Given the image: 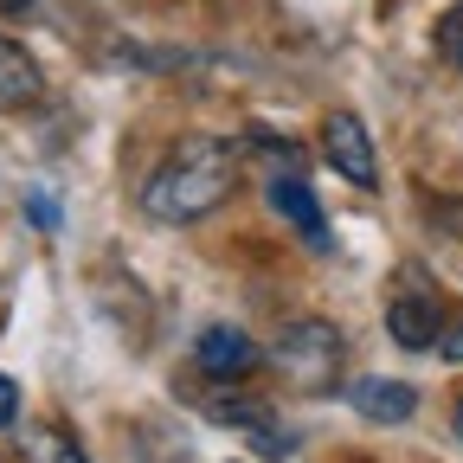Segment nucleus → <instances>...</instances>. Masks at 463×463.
<instances>
[{
	"instance_id": "obj_1",
	"label": "nucleus",
	"mask_w": 463,
	"mask_h": 463,
	"mask_svg": "<svg viewBox=\"0 0 463 463\" xmlns=\"http://www.w3.org/2000/svg\"><path fill=\"white\" fill-rule=\"evenodd\" d=\"M239 167L245 148L225 142V136H187L161 155V167L142 181V213L161 225H194L206 213H219L239 187Z\"/></svg>"
},
{
	"instance_id": "obj_2",
	"label": "nucleus",
	"mask_w": 463,
	"mask_h": 463,
	"mask_svg": "<svg viewBox=\"0 0 463 463\" xmlns=\"http://www.w3.org/2000/svg\"><path fill=\"white\" fill-rule=\"evenodd\" d=\"M341 335L328 328V322H289L283 335H277V347H270V367L289 380V386H303V392H328V386H341Z\"/></svg>"
},
{
	"instance_id": "obj_3",
	"label": "nucleus",
	"mask_w": 463,
	"mask_h": 463,
	"mask_svg": "<svg viewBox=\"0 0 463 463\" xmlns=\"http://www.w3.org/2000/svg\"><path fill=\"white\" fill-rule=\"evenodd\" d=\"M322 161L341 174V181H354V187H380V155H373V136H367V123L361 116H347V109H335L328 123H322Z\"/></svg>"
},
{
	"instance_id": "obj_4",
	"label": "nucleus",
	"mask_w": 463,
	"mask_h": 463,
	"mask_svg": "<svg viewBox=\"0 0 463 463\" xmlns=\"http://www.w3.org/2000/svg\"><path fill=\"white\" fill-rule=\"evenodd\" d=\"M206 412H213V419H225V425H239V431L251 438V450H258V457H297V431H289L264 399H213Z\"/></svg>"
},
{
	"instance_id": "obj_5",
	"label": "nucleus",
	"mask_w": 463,
	"mask_h": 463,
	"mask_svg": "<svg viewBox=\"0 0 463 463\" xmlns=\"http://www.w3.org/2000/svg\"><path fill=\"white\" fill-rule=\"evenodd\" d=\"M386 335L399 341V347H438L444 341V303L431 297V289H399L392 297V309H386Z\"/></svg>"
},
{
	"instance_id": "obj_6",
	"label": "nucleus",
	"mask_w": 463,
	"mask_h": 463,
	"mask_svg": "<svg viewBox=\"0 0 463 463\" xmlns=\"http://www.w3.org/2000/svg\"><path fill=\"white\" fill-rule=\"evenodd\" d=\"M194 367H200L206 380H245V373L258 367V341H251L245 328L219 322V328H206V335L194 341Z\"/></svg>"
},
{
	"instance_id": "obj_7",
	"label": "nucleus",
	"mask_w": 463,
	"mask_h": 463,
	"mask_svg": "<svg viewBox=\"0 0 463 463\" xmlns=\"http://www.w3.org/2000/svg\"><path fill=\"white\" fill-rule=\"evenodd\" d=\"M341 392H347V405H354L361 419H373V425H405V419L419 412V392L405 386V380H386V373H361V380H347Z\"/></svg>"
},
{
	"instance_id": "obj_8",
	"label": "nucleus",
	"mask_w": 463,
	"mask_h": 463,
	"mask_svg": "<svg viewBox=\"0 0 463 463\" xmlns=\"http://www.w3.org/2000/svg\"><path fill=\"white\" fill-rule=\"evenodd\" d=\"M264 194H270V206H277L289 225H297L316 251H328V213H322V200L309 194V181H303V174H270V181H264Z\"/></svg>"
},
{
	"instance_id": "obj_9",
	"label": "nucleus",
	"mask_w": 463,
	"mask_h": 463,
	"mask_svg": "<svg viewBox=\"0 0 463 463\" xmlns=\"http://www.w3.org/2000/svg\"><path fill=\"white\" fill-rule=\"evenodd\" d=\"M45 97V78H39V58L0 33V109H33Z\"/></svg>"
},
{
	"instance_id": "obj_10",
	"label": "nucleus",
	"mask_w": 463,
	"mask_h": 463,
	"mask_svg": "<svg viewBox=\"0 0 463 463\" xmlns=\"http://www.w3.org/2000/svg\"><path fill=\"white\" fill-rule=\"evenodd\" d=\"M26 457H33V463H90L65 431H52V425H33V431H26Z\"/></svg>"
},
{
	"instance_id": "obj_11",
	"label": "nucleus",
	"mask_w": 463,
	"mask_h": 463,
	"mask_svg": "<svg viewBox=\"0 0 463 463\" xmlns=\"http://www.w3.org/2000/svg\"><path fill=\"white\" fill-rule=\"evenodd\" d=\"M438 45H444V58L463 71V7H450L444 14V26H438Z\"/></svg>"
},
{
	"instance_id": "obj_12",
	"label": "nucleus",
	"mask_w": 463,
	"mask_h": 463,
	"mask_svg": "<svg viewBox=\"0 0 463 463\" xmlns=\"http://www.w3.org/2000/svg\"><path fill=\"white\" fill-rule=\"evenodd\" d=\"M14 419H20V386H14L7 373H0V431H7Z\"/></svg>"
},
{
	"instance_id": "obj_13",
	"label": "nucleus",
	"mask_w": 463,
	"mask_h": 463,
	"mask_svg": "<svg viewBox=\"0 0 463 463\" xmlns=\"http://www.w3.org/2000/svg\"><path fill=\"white\" fill-rule=\"evenodd\" d=\"M438 354H444V361H457V367H463V316H457V322H450V328H444V341H438Z\"/></svg>"
},
{
	"instance_id": "obj_14",
	"label": "nucleus",
	"mask_w": 463,
	"mask_h": 463,
	"mask_svg": "<svg viewBox=\"0 0 463 463\" xmlns=\"http://www.w3.org/2000/svg\"><path fill=\"white\" fill-rule=\"evenodd\" d=\"M26 206H33V219H39V225H58V206H52V200H45V194H33V200H26Z\"/></svg>"
},
{
	"instance_id": "obj_15",
	"label": "nucleus",
	"mask_w": 463,
	"mask_h": 463,
	"mask_svg": "<svg viewBox=\"0 0 463 463\" xmlns=\"http://www.w3.org/2000/svg\"><path fill=\"white\" fill-rule=\"evenodd\" d=\"M0 14H33V0H0Z\"/></svg>"
},
{
	"instance_id": "obj_16",
	"label": "nucleus",
	"mask_w": 463,
	"mask_h": 463,
	"mask_svg": "<svg viewBox=\"0 0 463 463\" xmlns=\"http://www.w3.org/2000/svg\"><path fill=\"white\" fill-rule=\"evenodd\" d=\"M457 444H463V399H457Z\"/></svg>"
}]
</instances>
